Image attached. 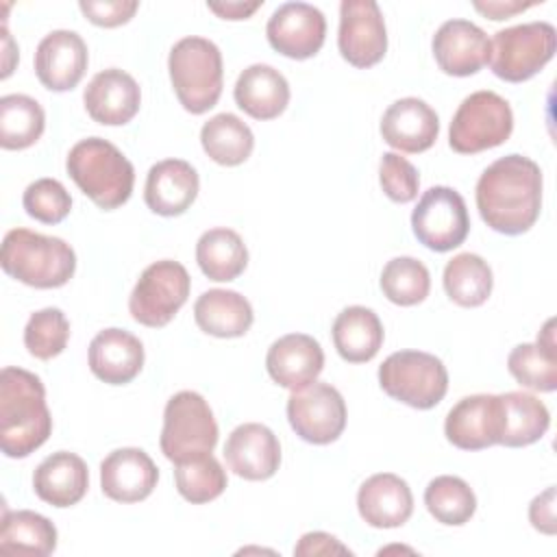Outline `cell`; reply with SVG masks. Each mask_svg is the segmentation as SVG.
Instances as JSON below:
<instances>
[{"mask_svg":"<svg viewBox=\"0 0 557 557\" xmlns=\"http://www.w3.org/2000/svg\"><path fill=\"white\" fill-rule=\"evenodd\" d=\"M0 265L24 285L52 289L65 285L76 270V255L61 237L13 228L2 239Z\"/></svg>","mask_w":557,"mask_h":557,"instance_id":"obj_4","label":"cell"},{"mask_svg":"<svg viewBox=\"0 0 557 557\" xmlns=\"http://www.w3.org/2000/svg\"><path fill=\"white\" fill-rule=\"evenodd\" d=\"M52 433L46 389L37 374L7 366L0 372V448L22 459L35 453Z\"/></svg>","mask_w":557,"mask_h":557,"instance_id":"obj_2","label":"cell"},{"mask_svg":"<svg viewBox=\"0 0 557 557\" xmlns=\"http://www.w3.org/2000/svg\"><path fill=\"white\" fill-rule=\"evenodd\" d=\"M503 407V433L500 442L509 448H520L537 442L550 426V413L546 405L529 392L498 394Z\"/></svg>","mask_w":557,"mask_h":557,"instance_id":"obj_31","label":"cell"},{"mask_svg":"<svg viewBox=\"0 0 557 557\" xmlns=\"http://www.w3.org/2000/svg\"><path fill=\"white\" fill-rule=\"evenodd\" d=\"M83 102L94 122L104 126H122L137 115L141 91L128 72L109 67L89 81Z\"/></svg>","mask_w":557,"mask_h":557,"instance_id":"obj_19","label":"cell"},{"mask_svg":"<svg viewBox=\"0 0 557 557\" xmlns=\"http://www.w3.org/2000/svg\"><path fill=\"white\" fill-rule=\"evenodd\" d=\"M270 46L289 59L313 57L326 35L324 13L307 2H285L268 20Z\"/></svg>","mask_w":557,"mask_h":557,"instance_id":"obj_14","label":"cell"},{"mask_svg":"<svg viewBox=\"0 0 557 557\" xmlns=\"http://www.w3.org/2000/svg\"><path fill=\"white\" fill-rule=\"evenodd\" d=\"M337 46L355 67L376 65L387 50L385 20L374 0H344L339 4Z\"/></svg>","mask_w":557,"mask_h":557,"instance_id":"obj_13","label":"cell"},{"mask_svg":"<svg viewBox=\"0 0 557 557\" xmlns=\"http://www.w3.org/2000/svg\"><path fill=\"white\" fill-rule=\"evenodd\" d=\"M513 131V113L509 102L496 91L481 89L461 100L450 128L448 144L455 152L476 154L500 146Z\"/></svg>","mask_w":557,"mask_h":557,"instance_id":"obj_8","label":"cell"},{"mask_svg":"<svg viewBox=\"0 0 557 557\" xmlns=\"http://www.w3.org/2000/svg\"><path fill=\"white\" fill-rule=\"evenodd\" d=\"M159 470L141 448H117L100 463V487L104 496L117 503H139L152 494Z\"/></svg>","mask_w":557,"mask_h":557,"instance_id":"obj_20","label":"cell"},{"mask_svg":"<svg viewBox=\"0 0 557 557\" xmlns=\"http://www.w3.org/2000/svg\"><path fill=\"white\" fill-rule=\"evenodd\" d=\"M287 420L296 435L309 444H331L346 426V403L331 383L313 381L292 389Z\"/></svg>","mask_w":557,"mask_h":557,"instance_id":"obj_12","label":"cell"},{"mask_svg":"<svg viewBox=\"0 0 557 557\" xmlns=\"http://www.w3.org/2000/svg\"><path fill=\"white\" fill-rule=\"evenodd\" d=\"M144 368L141 342L124 329H104L89 344V370L109 385L131 383Z\"/></svg>","mask_w":557,"mask_h":557,"instance_id":"obj_25","label":"cell"},{"mask_svg":"<svg viewBox=\"0 0 557 557\" xmlns=\"http://www.w3.org/2000/svg\"><path fill=\"white\" fill-rule=\"evenodd\" d=\"M379 181L385 191V196L394 202H411L418 196L420 176L413 163H409L405 157L396 152H385L381 157L379 165Z\"/></svg>","mask_w":557,"mask_h":557,"instance_id":"obj_42","label":"cell"},{"mask_svg":"<svg viewBox=\"0 0 557 557\" xmlns=\"http://www.w3.org/2000/svg\"><path fill=\"white\" fill-rule=\"evenodd\" d=\"M529 520L533 529L546 535H555V485L537 494L529 505Z\"/></svg>","mask_w":557,"mask_h":557,"instance_id":"obj_45","label":"cell"},{"mask_svg":"<svg viewBox=\"0 0 557 557\" xmlns=\"http://www.w3.org/2000/svg\"><path fill=\"white\" fill-rule=\"evenodd\" d=\"M198 172L183 159H163L148 170L144 200L150 211L172 218L185 213L198 196Z\"/></svg>","mask_w":557,"mask_h":557,"instance_id":"obj_24","label":"cell"},{"mask_svg":"<svg viewBox=\"0 0 557 557\" xmlns=\"http://www.w3.org/2000/svg\"><path fill=\"white\" fill-rule=\"evenodd\" d=\"M381 289L389 302L411 307L429 296L431 274L420 259L394 257L381 272Z\"/></svg>","mask_w":557,"mask_h":557,"instance_id":"obj_39","label":"cell"},{"mask_svg":"<svg viewBox=\"0 0 557 557\" xmlns=\"http://www.w3.org/2000/svg\"><path fill=\"white\" fill-rule=\"evenodd\" d=\"M78 7L87 15V20L94 22L96 26L113 28V26L126 24L139 9V2L137 0H104V2L81 0Z\"/></svg>","mask_w":557,"mask_h":557,"instance_id":"obj_43","label":"cell"},{"mask_svg":"<svg viewBox=\"0 0 557 557\" xmlns=\"http://www.w3.org/2000/svg\"><path fill=\"white\" fill-rule=\"evenodd\" d=\"M207 7L224 20H246L261 7V2H209Z\"/></svg>","mask_w":557,"mask_h":557,"instance_id":"obj_47","label":"cell"},{"mask_svg":"<svg viewBox=\"0 0 557 557\" xmlns=\"http://www.w3.org/2000/svg\"><path fill=\"white\" fill-rule=\"evenodd\" d=\"M383 324L379 315L361 305L346 307L333 322V344L348 363H366L374 359L383 346Z\"/></svg>","mask_w":557,"mask_h":557,"instance_id":"obj_30","label":"cell"},{"mask_svg":"<svg viewBox=\"0 0 557 557\" xmlns=\"http://www.w3.org/2000/svg\"><path fill=\"white\" fill-rule=\"evenodd\" d=\"M446 440L461 450H481L500 442L503 407L498 394L461 398L446 416Z\"/></svg>","mask_w":557,"mask_h":557,"instance_id":"obj_15","label":"cell"},{"mask_svg":"<svg viewBox=\"0 0 557 557\" xmlns=\"http://www.w3.org/2000/svg\"><path fill=\"white\" fill-rule=\"evenodd\" d=\"M424 505L437 522L448 527H461L474 516L476 496L463 479L442 474L429 481L424 490Z\"/></svg>","mask_w":557,"mask_h":557,"instance_id":"obj_37","label":"cell"},{"mask_svg":"<svg viewBox=\"0 0 557 557\" xmlns=\"http://www.w3.org/2000/svg\"><path fill=\"white\" fill-rule=\"evenodd\" d=\"M228 468L246 481H265L281 466V444L276 435L259 422H246L231 431L224 444Z\"/></svg>","mask_w":557,"mask_h":557,"instance_id":"obj_18","label":"cell"},{"mask_svg":"<svg viewBox=\"0 0 557 557\" xmlns=\"http://www.w3.org/2000/svg\"><path fill=\"white\" fill-rule=\"evenodd\" d=\"M57 548L54 524L30 509L7 511L0 524V550L9 555L46 557Z\"/></svg>","mask_w":557,"mask_h":557,"instance_id":"obj_33","label":"cell"},{"mask_svg":"<svg viewBox=\"0 0 557 557\" xmlns=\"http://www.w3.org/2000/svg\"><path fill=\"white\" fill-rule=\"evenodd\" d=\"M233 96L237 107L250 117L274 120L289 102V83L272 65L255 63L237 76Z\"/></svg>","mask_w":557,"mask_h":557,"instance_id":"obj_27","label":"cell"},{"mask_svg":"<svg viewBox=\"0 0 557 557\" xmlns=\"http://www.w3.org/2000/svg\"><path fill=\"white\" fill-rule=\"evenodd\" d=\"M159 444L172 463L213 453L218 422L209 403L198 392L183 389L168 400Z\"/></svg>","mask_w":557,"mask_h":557,"instance_id":"obj_6","label":"cell"},{"mask_svg":"<svg viewBox=\"0 0 557 557\" xmlns=\"http://www.w3.org/2000/svg\"><path fill=\"white\" fill-rule=\"evenodd\" d=\"M557 33L548 22H527L503 28L492 41V72L507 83L535 76L555 54Z\"/></svg>","mask_w":557,"mask_h":557,"instance_id":"obj_9","label":"cell"},{"mask_svg":"<svg viewBox=\"0 0 557 557\" xmlns=\"http://www.w3.org/2000/svg\"><path fill=\"white\" fill-rule=\"evenodd\" d=\"M476 209L496 233H527L542 209L540 165L516 152L496 159L476 181Z\"/></svg>","mask_w":557,"mask_h":557,"instance_id":"obj_1","label":"cell"},{"mask_svg":"<svg viewBox=\"0 0 557 557\" xmlns=\"http://www.w3.org/2000/svg\"><path fill=\"white\" fill-rule=\"evenodd\" d=\"M87 44L74 30L48 33L35 50V74L52 91L76 87L87 70Z\"/></svg>","mask_w":557,"mask_h":557,"instance_id":"obj_17","label":"cell"},{"mask_svg":"<svg viewBox=\"0 0 557 557\" xmlns=\"http://www.w3.org/2000/svg\"><path fill=\"white\" fill-rule=\"evenodd\" d=\"M22 205L30 218L44 224H59L72 209L70 191L57 178L33 181L22 196Z\"/></svg>","mask_w":557,"mask_h":557,"instance_id":"obj_41","label":"cell"},{"mask_svg":"<svg viewBox=\"0 0 557 557\" xmlns=\"http://www.w3.org/2000/svg\"><path fill=\"white\" fill-rule=\"evenodd\" d=\"M379 385L394 400L413 409H431L446 396L448 372L431 352L398 350L381 363Z\"/></svg>","mask_w":557,"mask_h":557,"instance_id":"obj_7","label":"cell"},{"mask_svg":"<svg viewBox=\"0 0 557 557\" xmlns=\"http://www.w3.org/2000/svg\"><path fill=\"white\" fill-rule=\"evenodd\" d=\"M196 261L205 276L224 283L237 278L248 265V248L233 228H209L196 244Z\"/></svg>","mask_w":557,"mask_h":557,"instance_id":"obj_32","label":"cell"},{"mask_svg":"<svg viewBox=\"0 0 557 557\" xmlns=\"http://www.w3.org/2000/svg\"><path fill=\"white\" fill-rule=\"evenodd\" d=\"M194 320L207 335L242 337L250 329L255 313L242 294L233 289H209L194 302Z\"/></svg>","mask_w":557,"mask_h":557,"instance_id":"obj_29","label":"cell"},{"mask_svg":"<svg viewBox=\"0 0 557 557\" xmlns=\"http://www.w3.org/2000/svg\"><path fill=\"white\" fill-rule=\"evenodd\" d=\"M433 57L442 72L470 76L490 63L492 41L468 20H448L433 35Z\"/></svg>","mask_w":557,"mask_h":557,"instance_id":"obj_16","label":"cell"},{"mask_svg":"<svg viewBox=\"0 0 557 557\" xmlns=\"http://www.w3.org/2000/svg\"><path fill=\"white\" fill-rule=\"evenodd\" d=\"M444 289L448 298L461 307H479L492 294V268L474 252L453 257L444 268Z\"/></svg>","mask_w":557,"mask_h":557,"instance_id":"obj_36","label":"cell"},{"mask_svg":"<svg viewBox=\"0 0 557 557\" xmlns=\"http://www.w3.org/2000/svg\"><path fill=\"white\" fill-rule=\"evenodd\" d=\"M65 168L78 189L104 211L122 207L133 194V163L117 150V146L102 137H87L74 144Z\"/></svg>","mask_w":557,"mask_h":557,"instance_id":"obj_3","label":"cell"},{"mask_svg":"<svg viewBox=\"0 0 557 557\" xmlns=\"http://www.w3.org/2000/svg\"><path fill=\"white\" fill-rule=\"evenodd\" d=\"M294 555L298 557H311V555H350V550L333 535L324 531H311L300 537V542L294 548Z\"/></svg>","mask_w":557,"mask_h":557,"instance_id":"obj_44","label":"cell"},{"mask_svg":"<svg viewBox=\"0 0 557 557\" xmlns=\"http://www.w3.org/2000/svg\"><path fill=\"white\" fill-rule=\"evenodd\" d=\"M170 81L185 111L200 115L213 109L222 96V52L205 37L178 39L168 57Z\"/></svg>","mask_w":557,"mask_h":557,"instance_id":"obj_5","label":"cell"},{"mask_svg":"<svg viewBox=\"0 0 557 557\" xmlns=\"http://www.w3.org/2000/svg\"><path fill=\"white\" fill-rule=\"evenodd\" d=\"M46 126L41 104L24 94L0 98V146L4 150H24L33 146Z\"/></svg>","mask_w":557,"mask_h":557,"instance_id":"obj_35","label":"cell"},{"mask_svg":"<svg viewBox=\"0 0 557 557\" xmlns=\"http://www.w3.org/2000/svg\"><path fill=\"white\" fill-rule=\"evenodd\" d=\"M189 287L191 278L183 263L172 259L154 261L139 274L128 298V311L144 326H165L187 302Z\"/></svg>","mask_w":557,"mask_h":557,"instance_id":"obj_10","label":"cell"},{"mask_svg":"<svg viewBox=\"0 0 557 557\" xmlns=\"http://www.w3.org/2000/svg\"><path fill=\"white\" fill-rule=\"evenodd\" d=\"M440 133L437 113L420 98H400L392 102L381 117L383 139L400 152L429 150Z\"/></svg>","mask_w":557,"mask_h":557,"instance_id":"obj_21","label":"cell"},{"mask_svg":"<svg viewBox=\"0 0 557 557\" xmlns=\"http://www.w3.org/2000/svg\"><path fill=\"white\" fill-rule=\"evenodd\" d=\"M411 228L418 242L435 252H448L461 246L470 231L463 196L446 185L426 189L411 213Z\"/></svg>","mask_w":557,"mask_h":557,"instance_id":"obj_11","label":"cell"},{"mask_svg":"<svg viewBox=\"0 0 557 557\" xmlns=\"http://www.w3.org/2000/svg\"><path fill=\"white\" fill-rule=\"evenodd\" d=\"M265 368L274 383L287 389H300L318 379L324 368V352L318 339L305 333L278 337L265 355Z\"/></svg>","mask_w":557,"mask_h":557,"instance_id":"obj_23","label":"cell"},{"mask_svg":"<svg viewBox=\"0 0 557 557\" xmlns=\"http://www.w3.org/2000/svg\"><path fill=\"white\" fill-rule=\"evenodd\" d=\"M174 481L178 494L194 505L215 500L226 490V472L211 453L174 463Z\"/></svg>","mask_w":557,"mask_h":557,"instance_id":"obj_38","label":"cell"},{"mask_svg":"<svg viewBox=\"0 0 557 557\" xmlns=\"http://www.w3.org/2000/svg\"><path fill=\"white\" fill-rule=\"evenodd\" d=\"M555 320H546L535 344H518L507 357L509 374L529 389L555 392L557 389V348H555Z\"/></svg>","mask_w":557,"mask_h":557,"instance_id":"obj_28","label":"cell"},{"mask_svg":"<svg viewBox=\"0 0 557 557\" xmlns=\"http://www.w3.org/2000/svg\"><path fill=\"white\" fill-rule=\"evenodd\" d=\"M535 2H516V0H487V2H481L476 0L474 2V9L481 11L483 15H487L490 20H505V17H511L529 7H533Z\"/></svg>","mask_w":557,"mask_h":557,"instance_id":"obj_46","label":"cell"},{"mask_svg":"<svg viewBox=\"0 0 557 557\" xmlns=\"http://www.w3.org/2000/svg\"><path fill=\"white\" fill-rule=\"evenodd\" d=\"M200 144L205 152L220 165H239L244 163L252 148L255 137L246 122L233 113H218L200 128Z\"/></svg>","mask_w":557,"mask_h":557,"instance_id":"obj_34","label":"cell"},{"mask_svg":"<svg viewBox=\"0 0 557 557\" xmlns=\"http://www.w3.org/2000/svg\"><path fill=\"white\" fill-rule=\"evenodd\" d=\"M70 339V322L57 307L35 311L24 326V346L37 359H52L61 355Z\"/></svg>","mask_w":557,"mask_h":557,"instance_id":"obj_40","label":"cell"},{"mask_svg":"<svg viewBox=\"0 0 557 557\" xmlns=\"http://www.w3.org/2000/svg\"><path fill=\"white\" fill-rule=\"evenodd\" d=\"M89 487L87 463L67 450L48 455L33 474L35 494L52 507L76 505Z\"/></svg>","mask_w":557,"mask_h":557,"instance_id":"obj_26","label":"cell"},{"mask_svg":"<svg viewBox=\"0 0 557 557\" xmlns=\"http://www.w3.org/2000/svg\"><path fill=\"white\" fill-rule=\"evenodd\" d=\"M357 509L363 522L374 529L403 527L413 513V494L398 474L379 472L361 483Z\"/></svg>","mask_w":557,"mask_h":557,"instance_id":"obj_22","label":"cell"}]
</instances>
